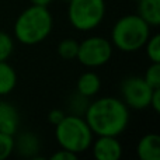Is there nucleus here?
<instances>
[{
	"mask_svg": "<svg viewBox=\"0 0 160 160\" xmlns=\"http://www.w3.org/2000/svg\"><path fill=\"white\" fill-rule=\"evenodd\" d=\"M84 119L91 132L98 136H118L128 127L129 111L122 100L102 97L90 102L84 112Z\"/></svg>",
	"mask_w": 160,
	"mask_h": 160,
	"instance_id": "f257e3e1",
	"label": "nucleus"
},
{
	"mask_svg": "<svg viewBox=\"0 0 160 160\" xmlns=\"http://www.w3.org/2000/svg\"><path fill=\"white\" fill-rule=\"evenodd\" d=\"M52 25L53 20L48 7L32 4L17 17L14 37L24 45H35L49 35Z\"/></svg>",
	"mask_w": 160,
	"mask_h": 160,
	"instance_id": "f03ea898",
	"label": "nucleus"
},
{
	"mask_svg": "<svg viewBox=\"0 0 160 160\" xmlns=\"http://www.w3.org/2000/svg\"><path fill=\"white\" fill-rule=\"evenodd\" d=\"M150 37V25L138 14H128L115 22L111 39L122 52H136L142 49Z\"/></svg>",
	"mask_w": 160,
	"mask_h": 160,
	"instance_id": "7ed1b4c3",
	"label": "nucleus"
},
{
	"mask_svg": "<svg viewBox=\"0 0 160 160\" xmlns=\"http://www.w3.org/2000/svg\"><path fill=\"white\" fill-rule=\"evenodd\" d=\"M55 138L62 149L80 155L90 149L93 143V132L84 118L80 115H65V118L55 125Z\"/></svg>",
	"mask_w": 160,
	"mask_h": 160,
	"instance_id": "20e7f679",
	"label": "nucleus"
},
{
	"mask_svg": "<svg viewBox=\"0 0 160 160\" xmlns=\"http://www.w3.org/2000/svg\"><path fill=\"white\" fill-rule=\"evenodd\" d=\"M69 21L79 31H91L98 27L105 16L104 0H69Z\"/></svg>",
	"mask_w": 160,
	"mask_h": 160,
	"instance_id": "39448f33",
	"label": "nucleus"
},
{
	"mask_svg": "<svg viewBox=\"0 0 160 160\" xmlns=\"http://www.w3.org/2000/svg\"><path fill=\"white\" fill-rule=\"evenodd\" d=\"M112 56V44L102 37H88L79 44L78 61L86 68L105 65Z\"/></svg>",
	"mask_w": 160,
	"mask_h": 160,
	"instance_id": "423d86ee",
	"label": "nucleus"
},
{
	"mask_svg": "<svg viewBox=\"0 0 160 160\" xmlns=\"http://www.w3.org/2000/svg\"><path fill=\"white\" fill-rule=\"evenodd\" d=\"M155 88H152L143 78L131 76L121 84L122 101L133 110H145L150 105V98Z\"/></svg>",
	"mask_w": 160,
	"mask_h": 160,
	"instance_id": "0eeeda50",
	"label": "nucleus"
},
{
	"mask_svg": "<svg viewBox=\"0 0 160 160\" xmlns=\"http://www.w3.org/2000/svg\"><path fill=\"white\" fill-rule=\"evenodd\" d=\"M91 145L93 155L97 160H119L122 156V146L117 136H98Z\"/></svg>",
	"mask_w": 160,
	"mask_h": 160,
	"instance_id": "6e6552de",
	"label": "nucleus"
},
{
	"mask_svg": "<svg viewBox=\"0 0 160 160\" xmlns=\"http://www.w3.org/2000/svg\"><path fill=\"white\" fill-rule=\"evenodd\" d=\"M136 155L141 160H160V136L158 133H146L136 146Z\"/></svg>",
	"mask_w": 160,
	"mask_h": 160,
	"instance_id": "1a4fd4ad",
	"label": "nucleus"
},
{
	"mask_svg": "<svg viewBox=\"0 0 160 160\" xmlns=\"http://www.w3.org/2000/svg\"><path fill=\"white\" fill-rule=\"evenodd\" d=\"M18 112L17 110L6 101H0V132L14 135L18 127Z\"/></svg>",
	"mask_w": 160,
	"mask_h": 160,
	"instance_id": "9d476101",
	"label": "nucleus"
},
{
	"mask_svg": "<svg viewBox=\"0 0 160 160\" xmlns=\"http://www.w3.org/2000/svg\"><path fill=\"white\" fill-rule=\"evenodd\" d=\"M138 16L148 22L150 27L160 25V0H139Z\"/></svg>",
	"mask_w": 160,
	"mask_h": 160,
	"instance_id": "9b49d317",
	"label": "nucleus"
},
{
	"mask_svg": "<svg viewBox=\"0 0 160 160\" xmlns=\"http://www.w3.org/2000/svg\"><path fill=\"white\" fill-rule=\"evenodd\" d=\"M100 88H101V80L94 72H84L79 76L78 83H76V91L87 98L96 96Z\"/></svg>",
	"mask_w": 160,
	"mask_h": 160,
	"instance_id": "f8f14e48",
	"label": "nucleus"
},
{
	"mask_svg": "<svg viewBox=\"0 0 160 160\" xmlns=\"http://www.w3.org/2000/svg\"><path fill=\"white\" fill-rule=\"evenodd\" d=\"M14 149L24 158H34L39 150L38 136L31 132L21 133L17 141H14Z\"/></svg>",
	"mask_w": 160,
	"mask_h": 160,
	"instance_id": "ddd939ff",
	"label": "nucleus"
},
{
	"mask_svg": "<svg viewBox=\"0 0 160 160\" xmlns=\"http://www.w3.org/2000/svg\"><path fill=\"white\" fill-rule=\"evenodd\" d=\"M17 84V73L6 61L0 62V96H7Z\"/></svg>",
	"mask_w": 160,
	"mask_h": 160,
	"instance_id": "4468645a",
	"label": "nucleus"
},
{
	"mask_svg": "<svg viewBox=\"0 0 160 160\" xmlns=\"http://www.w3.org/2000/svg\"><path fill=\"white\" fill-rule=\"evenodd\" d=\"M78 51H79V42L75 41V39L66 38L59 42L58 45V55L63 61H73V59H76L78 58Z\"/></svg>",
	"mask_w": 160,
	"mask_h": 160,
	"instance_id": "2eb2a0df",
	"label": "nucleus"
},
{
	"mask_svg": "<svg viewBox=\"0 0 160 160\" xmlns=\"http://www.w3.org/2000/svg\"><path fill=\"white\" fill-rule=\"evenodd\" d=\"M146 48V55L153 63H160V35L155 34V35L149 37V39L145 44Z\"/></svg>",
	"mask_w": 160,
	"mask_h": 160,
	"instance_id": "dca6fc26",
	"label": "nucleus"
},
{
	"mask_svg": "<svg viewBox=\"0 0 160 160\" xmlns=\"http://www.w3.org/2000/svg\"><path fill=\"white\" fill-rule=\"evenodd\" d=\"M88 104H90V102H88L87 97L82 96V94H79L78 91H76V93L70 97L69 110H70V112H72L73 115H80L82 117V114H84L86 110H87Z\"/></svg>",
	"mask_w": 160,
	"mask_h": 160,
	"instance_id": "f3484780",
	"label": "nucleus"
},
{
	"mask_svg": "<svg viewBox=\"0 0 160 160\" xmlns=\"http://www.w3.org/2000/svg\"><path fill=\"white\" fill-rule=\"evenodd\" d=\"M13 49H14L13 38L7 32L0 31V62L7 61L10 58V55L13 53Z\"/></svg>",
	"mask_w": 160,
	"mask_h": 160,
	"instance_id": "a211bd4d",
	"label": "nucleus"
},
{
	"mask_svg": "<svg viewBox=\"0 0 160 160\" xmlns=\"http://www.w3.org/2000/svg\"><path fill=\"white\" fill-rule=\"evenodd\" d=\"M143 79L152 88H160V63L152 62V65H149L145 72Z\"/></svg>",
	"mask_w": 160,
	"mask_h": 160,
	"instance_id": "6ab92c4d",
	"label": "nucleus"
},
{
	"mask_svg": "<svg viewBox=\"0 0 160 160\" xmlns=\"http://www.w3.org/2000/svg\"><path fill=\"white\" fill-rule=\"evenodd\" d=\"M14 152V138L13 135L0 132V160L7 159Z\"/></svg>",
	"mask_w": 160,
	"mask_h": 160,
	"instance_id": "aec40b11",
	"label": "nucleus"
},
{
	"mask_svg": "<svg viewBox=\"0 0 160 160\" xmlns=\"http://www.w3.org/2000/svg\"><path fill=\"white\" fill-rule=\"evenodd\" d=\"M78 156L79 155L70 152V150L61 149V150H58L56 153H53V155L51 156V159L52 160H76L78 159Z\"/></svg>",
	"mask_w": 160,
	"mask_h": 160,
	"instance_id": "412c9836",
	"label": "nucleus"
},
{
	"mask_svg": "<svg viewBox=\"0 0 160 160\" xmlns=\"http://www.w3.org/2000/svg\"><path fill=\"white\" fill-rule=\"evenodd\" d=\"M65 115H66V114H65L63 111L59 110V108H56V110H52L49 114H48V119H49V122L55 127V125H58L59 122L65 118Z\"/></svg>",
	"mask_w": 160,
	"mask_h": 160,
	"instance_id": "4be33fe9",
	"label": "nucleus"
},
{
	"mask_svg": "<svg viewBox=\"0 0 160 160\" xmlns=\"http://www.w3.org/2000/svg\"><path fill=\"white\" fill-rule=\"evenodd\" d=\"M149 107H152L155 112H159L160 111V88H155V90H153Z\"/></svg>",
	"mask_w": 160,
	"mask_h": 160,
	"instance_id": "5701e85b",
	"label": "nucleus"
},
{
	"mask_svg": "<svg viewBox=\"0 0 160 160\" xmlns=\"http://www.w3.org/2000/svg\"><path fill=\"white\" fill-rule=\"evenodd\" d=\"M30 2L35 6H44V7H48L52 0H30Z\"/></svg>",
	"mask_w": 160,
	"mask_h": 160,
	"instance_id": "b1692460",
	"label": "nucleus"
},
{
	"mask_svg": "<svg viewBox=\"0 0 160 160\" xmlns=\"http://www.w3.org/2000/svg\"><path fill=\"white\" fill-rule=\"evenodd\" d=\"M132 2H139V0H132Z\"/></svg>",
	"mask_w": 160,
	"mask_h": 160,
	"instance_id": "393cba45",
	"label": "nucleus"
},
{
	"mask_svg": "<svg viewBox=\"0 0 160 160\" xmlns=\"http://www.w3.org/2000/svg\"><path fill=\"white\" fill-rule=\"evenodd\" d=\"M65 2H68V3H69V0H65Z\"/></svg>",
	"mask_w": 160,
	"mask_h": 160,
	"instance_id": "a878e982",
	"label": "nucleus"
}]
</instances>
